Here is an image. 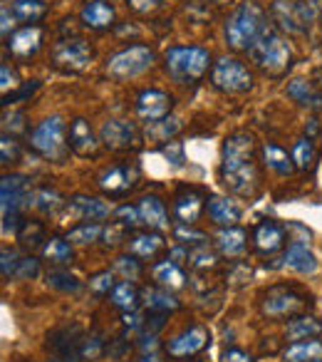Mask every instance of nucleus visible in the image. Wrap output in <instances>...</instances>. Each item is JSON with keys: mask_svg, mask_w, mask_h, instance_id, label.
<instances>
[{"mask_svg": "<svg viewBox=\"0 0 322 362\" xmlns=\"http://www.w3.org/2000/svg\"><path fill=\"white\" fill-rule=\"evenodd\" d=\"M218 179L231 194L251 199L258 189L256 139L248 132H233L221 144Z\"/></svg>", "mask_w": 322, "mask_h": 362, "instance_id": "1", "label": "nucleus"}, {"mask_svg": "<svg viewBox=\"0 0 322 362\" xmlns=\"http://www.w3.org/2000/svg\"><path fill=\"white\" fill-rule=\"evenodd\" d=\"M268 28V16L258 3L248 0L241 3L231 16L226 18V25H223V37H226L228 47L236 52H248L256 45L258 37L266 33Z\"/></svg>", "mask_w": 322, "mask_h": 362, "instance_id": "2", "label": "nucleus"}, {"mask_svg": "<svg viewBox=\"0 0 322 362\" xmlns=\"http://www.w3.org/2000/svg\"><path fill=\"white\" fill-rule=\"evenodd\" d=\"M248 57L256 62V67L268 77H285L292 67V47L287 37L278 28L268 25L266 33L256 40V45L248 50Z\"/></svg>", "mask_w": 322, "mask_h": 362, "instance_id": "3", "label": "nucleus"}, {"mask_svg": "<svg viewBox=\"0 0 322 362\" xmlns=\"http://www.w3.org/2000/svg\"><path fill=\"white\" fill-rule=\"evenodd\" d=\"M211 67V52L201 45H177L164 52V72L177 85H196Z\"/></svg>", "mask_w": 322, "mask_h": 362, "instance_id": "4", "label": "nucleus"}, {"mask_svg": "<svg viewBox=\"0 0 322 362\" xmlns=\"http://www.w3.org/2000/svg\"><path fill=\"white\" fill-rule=\"evenodd\" d=\"M32 206L30 179L23 174H6L0 181V211H3V233H18L23 226L20 214Z\"/></svg>", "mask_w": 322, "mask_h": 362, "instance_id": "5", "label": "nucleus"}, {"mask_svg": "<svg viewBox=\"0 0 322 362\" xmlns=\"http://www.w3.org/2000/svg\"><path fill=\"white\" fill-rule=\"evenodd\" d=\"M270 21L287 35H305L317 21V6L310 0H273Z\"/></svg>", "mask_w": 322, "mask_h": 362, "instance_id": "6", "label": "nucleus"}, {"mask_svg": "<svg viewBox=\"0 0 322 362\" xmlns=\"http://www.w3.org/2000/svg\"><path fill=\"white\" fill-rule=\"evenodd\" d=\"M65 119L57 115L42 119L35 129L30 132V146L47 161H65L67 151H70V144L65 141Z\"/></svg>", "mask_w": 322, "mask_h": 362, "instance_id": "7", "label": "nucleus"}, {"mask_svg": "<svg viewBox=\"0 0 322 362\" xmlns=\"http://www.w3.org/2000/svg\"><path fill=\"white\" fill-rule=\"evenodd\" d=\"M211 85L223 95H246L253 90V72L238 57L223 55L211 67Z\"/></svg>", "mask_w": 322, "mask_h": 362, "instance_id": "8", "label": "nucleus"}, {"mask_svg": "<svg viewBox=\"0 0 322 362\" xmlns=\"http://www.w3.org/2000/svg\"><path fill=\"white\" fill-rule=\"evenodd\" d=\"M156 55L149 45H129L124 50L114 52V55L107 60L105 72L117 82L131 80V77H139L154 65Z\"/></svg>", "mask_w": 322, "mask_h": 362, "instance_id": "9", "label": "nucleus"}, {"mask_svg": "<svg viewBox=\"0 0 322 362\" xmlns=\"http://www.w3.org/2000/svg\"><path fill=\"white\" fill-rule=\"evenodd\" d=\"M95 60V50L85 37H67L52 45V65L62 72H85Z\"/></svg>", "mask_w": 322, "mask_h": 362, "instance_id": "10", "label": "nucleus"}, {"mask_svg": "<svg viewBox=\"0 0 322 362\" xmlns=\"http://www.w3.org/2000/svg\"><path fill=\"white\" fill-rule=\"evenodd\" d=\"M141 181V169L134 161H121V164H114L109 169H105L97 179L102 194L109 199H121L129 197Z\"/></svg>", "mask_w": 322, "mask_h": 362, "instance_id": "11", "label": "nucleus"}, {"mask_svg": "<svg viewBox=\"0 0 322 362\" xmlns=\"http://www.w3.org/2000/svg\"><path fill=\"white\" fill-rule=\"evenodd\" d=\"M100 141L109 151H134L141 146V132L129 119H107L100 127Z\"/></svg>", "mask_w": 322, "mask_h": 362, "instance_id": "12", "label": "nucleus"}, {"mask_svg": "<svg viewBox=\"0 0 322 362\" xmlns=\"http://www.w3.org/2000/svg\"><path fill=\"white\" fill-rule=\"evenodd\" d=\"M208 345H211V332L203 325H191L167 342V355L174 360H186V357L203 352Z\"/></svg>", "mask_w": 322, "mask_h": 362, "instance_id": "13", "label": "nucleus"}, {"mask_svg": "<svg viewBox=\"0 0 322 362\" xmlns=\"http://www.w3.org/2000/svg\"><path fill=\"white\" fill-rule=\"evenodd\" d=\"M109 204L95 197H72L62 209V218L70 223H100L109 216Z\"/></svg>", "mask_w": 322, "mask_h": 362, "instance_id": "14", "label": "nucleus"}, {"mask_svg": "<svg viewBox=\"0 0 322 362\" xmlns=\"http://www.w3.org/2000/svg\"><path fill=\"white\" fill-rule=\"evenodd\" d=\"M307 305V298L292 288H273L263 298V313L268 317H292Z\"/></svg>", "mask_w": 322, "mask_h": 362, "instance_id": "15", "label": "nucleus"}, {"mask_svg": "<svg viewBox=\"0 0 322 362\" xmlns=\"http://www.w3.org/2000/svg\"><path fill=\"white\" fill-rule=\"evenodd\" d=\"M47 340H50L47 347H50L52 355H55L60 362H80L82 360V342H85V335H82L80 325L57 327Z\"/></svg>", "mask_w": 322, "mask_h": 362, "instance_id": "16", "label": "nucleus"}, {"mask_svg": "<svg viewBox=\"0 0 322 362\" xmlns=\"http://www.w3.org/2000/svg\"><path fill=\"white\" fill-rule=\"evenodd\" d=\"M172 110H174V97L164 90H141L136 95V115L146 124L172 117Z\"/></svg>", "mask_w": 322, "mask_h": 362, "instance_id": "17", "label": "nucleus"}, {"mask_svg": "<svg viewBox=\"0 0 322 362\" xmlns=\"http://www.w3.org/2000/svg\"><path fill=\"white\" fill-rule=\"evenodd\" d=\"M0 273L6 281H32L40 276V261L32 256H20L13 248L0 251Z\"/></svg>", "mask_w": 322, "mask_h": 362, "instance_id": "18", "label": "nucleus"}, {"mask_svg": "<svg viewBox=\"0 0 322 362\" xmlns=\"http://www.w3.org/2000/svg\"><path fill=\"white\" fill-rule=\"evenodd\" d=\"M203 202H206V194L196 187H181L174 199V216H177L179 226H193V223L201 218Z\"/></svg>", "mask_w": 322, "mask_h": 362, "instance_id": "19", "label": "nucleus"}, {"mask_svg": "<svg viewBox=\"0 0 322 362\" xmlns=\"http://www.w3.org/2000/svg\"><path fill=\"white\" fill-rule=\"evenodd\" d=\"M42 37H45V33H42L40 25H23L8 37L6 45L16 60H30L42 47Z\"/></svg>", "mask_w": 322, "mask_h": 362, "instance_id": "20", "label": "nucleus"}, {"mask_svg": "<svg viewBox=\"0 0 322 362\" xmlns=\"http://www.w3.org/2000/svg\"><path fill=\"white\" fill-rule=\"evenodd\" d=\"M280 266L282 268H290V271L300 273V276H312V273L320 268V261L317 256L312 253V248L307 246L305 241H290L280 258Z\"/></svg>", "mask_w": 322, "mask_h": 362, "instance_id": "21", "label": "nucleus"}, {"mask_svg": "<svg viewBox=\"0 0 322 362\" xmlns=\"http://www.w3.org/2000/svg\"><path fill=\"white\" fill-rule=\"evenodd\" d=\"M114 6L109 0H87L80 11V21L90 30H109L114 25Z\"/></svg>", "mask_w": 322, "mask_h": 362, "instance_id": "22", "label": "nucleus"}, {"mask_svg": "<svg viewBox=\"0 0 322 362\" xmlns=\"http://www.w3.org/2000/svg\"><path fill=\"white\" fill-rule=\"evenodd\" d=\"M253 246L261 253L270 256V253H278L282 246H285V228L275 221H263L256 226L253 231Z\"/></svg>", "mask_w": 322, "mask_h": 362, "instance_id": "23", "label": "nucleus"}, {"mask_svg": "<svg viewBox=\"0 0 322 362\" xmlns=\"http://www.w3.org/2000/svg\"><path fill=\"white\" fill-rule=\"evenodd\" d=\"M206 211H208V218H211L216 226L226 228V226H236L241 221L243 211L233 199L228 197H208L206 202Z\"/></svg>", "mask_w": 322, "mask_h": 362, "instance_id": "24", "label": "nucleus"}, {"mask_svg": "<svg viewBox=\"0 0 322 362\" xmlns=\"http://www.w3.org/2000/svg\"><path fill=\"white\" fill-rule=\"evenodd\" d=\"M97 146H100V141H97L90 122L82 119V117H77L70 127V149L80 156H95Z\"/></svg>", "mask_w": 322, "mask_h": 362, "instance_id": "25", "label": "nucleus"}, {"mask_svg": "<svg viewBox=\"0 0 322 362\" xmlns=\"http://www.w3.org/2000/svg\"><path fill=\"white\" fill-rule=\"evenodd\" d=\"M136 206H139V211H141V223H144L149 231H164V228H169L167 206H164V202H161L159 197L149 194V197L141 199Z\"/></svg>", "mask_w": 322, "mask_h": 362, "instance_id": "26", "label": "nucleus"}, {"mask_svg": "<svg viewBox=\"0 0 322 362\" xmlns=\"http://www.w3.org/2000/svg\"><path fill=\"white\" fill-rule=\"evenodd\" d=\"M151 278L156 281V286L167 288V291H181V288L186 286V273H184L181 266H179L177 261H172V258L156 263V266L151 268Z\"/></svg>", "mask_w": 322, "mask_h": 362, "instance_id": "27", "label": "nucleus"}, {"mask_svg": "<svg viewBox=\"0 0 322 362\" xmlns=\"http://www.w3.org/2000/svg\"><path fill=\"white\" fill-rule=\"evenodd\" d=\"M320 335H322V322L312 315H292L285 327V337L290 342L317 340Z\"/></svg>", "mask_w": 322, "mask_h": 362, "instance_id": "28", "label": "nucleus"}, {"mask_svg": "<svg viewBox=\"0 0 322 362\" xmlns=\"http://www.w3.org/2000/svg\"><path fill=\"white\" fill-rule=\"evenodd\" d=\"M246 231L243 228H238V226H226V228H221V231L216 233V248H218V253H223L226 258H236V256H241L243 251H246Z\"/></svg>", "mask_w": 322, "mask_h": 362, "instance_id": "29", "label": "nucleus"}, {"mask_svg": "<svg viewBox=\"0 0 322 362\" xmlns=\"http://www.w3.org/2000/svg\"><path fill=\"white\" fill-rule=\"evenodd\" d=\"M181 119L179 117H167V119L159 122H149L144 127V139L151 141V144H169L174 141V136L181 132Z\"/></svg>", "mask_w": 322, "mask_h": 362, "instance_id": "30", "label": "nucleus"}, {"mask_svg": "<svg viewBox=\"0 0 322 362\" xmlns=\"http://www.w3.org/2000/svg\"><path fill=\"white\" fill-rule=\"evenodd\" d=\"M287 97L295 100L300 107H307L312 112H322V92L315 90L307 80H292L287 82Z\"/></svg>", "mask_w": 322, "mask_h": 362, "instance_id": "31", "label": "nucleus"}, {"mask_svg": "<svg viewBox=\"0 0 322 362\" xmlns=\"http://www.w3.org/2000/svg\"><path fill=\"white\" fill-rule=\"evenodd\" d=\"M164 248V236L159 231H144V233H134L129 238V253L136 258H154L156 253Z\"/></svg>", "mask_w": 322, "mask_h": 362, "instance_id": "32", "label": "nucleus"}, {"mask_svg": "<svg viewBox=\"0 0 322 362\" xmlns=\"http://www.w3.org/2000/svg\"><path fill=\"white\" fill-rule=\"evenodd\" d=\"M322 360V342L320 340H300L290 342L282 350V362H315Z\"/></svg>", "mask_w": 322, "mask_h": 362, "instance_id": "33", "label": "nucleus"}, {"mask_svg": "<svg viewBox=\"0 0 322 362\" xmlns=\"http://www.w3.org/2000/svg\"><path fill=\"white\" fill-rule=\"evenodd\" d=\"M263 154V164L268 166V169L273 171V174L278 176H290L292 171H295V164H292V156L287 154L285 149H280V146L275 144H266L261 149Z\"/></svg>", "mask_w": 322, "mask_h": 362, "instance_id": "34", "label": "nucleus"}, {"mask_svg": "<svg viewBox=\"0 0 322 362\" xmlns=\"http://www.w3.org/2000/svg\"><path fill=\"white\" fill-rule=\"evenodd\" d=\"M139 300H141V293H139V288H136L131 281H121V283H117L114 291L109 293V303L117 308V310H121V313H131V310H136V305H139Z\"/></svg>", "mask_w": 322, "mask_h": 362, "instance_id": "35", "label": "nucleus"}, {"mask_svg": "<svg viewBox=\"0 0 322 362\" xmlns=\"http://www.w3.org/2000/svg\"><path fill=\"white\" fill-rule=\"evenodd\" d=\"M11 11H13V16L18 18V23L37 25V23L47 16V3L45 0H16L11 6Z\"/></svg>", "mask_w": 322, "mask_h": 362, "instance_id": "36", "label": "nucleus"}, {"mask_svg": "<svg viewBox=\"0 0 322 362\" xmlns=\"http://www.w3.org/2000/svg\"><path fill=\"white\" fill-rule=\"evenodd\" d=\"M141 298H144L146 308H149V310H156V313H172V310H179V305H181L167 288H161V286L144 288V291H141Z\"/></svg>", "mask_w": 322, "mask_h": 362, "instance_id": "37", "label": "nucleus"}, {"mask_svg": "<svg viewBox=\"0 0 322 362\" xmlns=\"http://www.w3.org/2000/svg\"><path fill=\"white\" fill-rule=\"evenodd\" d=\"M42 258L55 266H67L72 261V243L67 238H60V236H52L42 243Z\"/></svg>", "mask_w": 322, "mask_h": 362, "instance_id": "38", "label": "nucleus"}, {"mask_svg": "<svg viewBox=\"0 0 322 362\" xmlns=\"http://www.w3.org/2000/svg\"><path fill=\"white\" fill-rule=\"evenodd\" d=\"M65 199H62L60 192H55V189H37L35 194H32V209L40 214H45V216H52V214H60L62 209H65Z\"/></svg>", "mask_w": 322, "mask_h": 362, "instance_id": "39", "label": "nucleus"}, {"mask_svg": "<svg viewBox=\"0 0 322 362\" xmlns=\"http://www.w3.org/2000/svg\"><path fill=\"white\" fill-rule=\"evenodd\" d=\"M290 156H292V164H295V169L307 171L312 164H315V156H317L315 141H312L310 136H300V139L292 144Z\"/></svg>", "mask_w": 322, "mask_h": 362, "instance_id": "40", "label": "nucleus"}, {"mask_svg": "<svg viewBox=\"0 0 322 362\" xmlns=\"http://www.w3.org/2000/svg\"><path fill=\"white\" fill-rule=\"evenodd\" d=\"M102 233H105L102 223H77V226L67 233V241L75 243V246H87V243L100 241Z\"/></svg>", "mask_w": 322, "mask_h": 362, "instance_id": "41", "label": "nucleus"}, {"mask_svg": "<svg viewBox=\"0 0 322 362\" xmlns=\"http://www.w3.org/2000/svg\"><path fill=\"white\" fill-rule=\"evenodd\" d=\"M216 263H218V256H216V251L208 248V243L189 248V266L196 268V271H208V268H213Z\"/></svg>", "mask_w": 322, "mask_h": 362, "instance_id": "42", "label": "nucleus"}, {"mask_svg": "<svg viewBox=\"0 0 322 362\" xmlns=\"http://www.w3.org/2000/svg\"><path fill=\"white\" fill-rule=\"evenodd\" d=\"M47 286L55 288L60 293H80L82 291V283L77 276L67 271H50L47 273Z\"/></svg>", "mask_w": 322, "mask_h": 362, "instance_id": "43", "label": "nucleus"}, {"mask_svg": "<svg viewBox=\"0 0 322 362\" xmlns=\"http://www.w3.org/2000/svg\"><path fill=\"white\" fill-rule=\"evenodd\" d=\"M18 241L23 243V248H35L40 241H47L45 231H42L40 221H23V226L18 228Z\"/></svg>", "mask_w": 322, "mask_h": 362, "instance_id": "44", "label": "nucleus"}, {"mask_svg": "<svg viewBox=\"0 0 322 362\" xmlns=\"http://www.w3.org/2000/svg\"><path fill=\"white\" fill-rule=\"evenodd\" d=\"M112 214H114V221L121 223V226H124L126 231H134V228L141 223L139 206H131V204H121V206H117Z\"/></svg>", "mask_w": 322, "mask_h": 362, "instance_id": "45", "label": "nucleus"}, {"mask_svg": "<svg viewBox=\"0 0 322 362\" xmlns=\"http://www.w3.org/2000/svg\"><path fill=\"white\" fill-rule=\"evenodd\" d=\"M114 271L121 276V281H131V283H134L136 278L141 276L139 258L131 256V253H129V256H119V258L114 261Z\"/></svg>", "mask_w": 322, "mask_h": 362, "instance_id": "46", "label": "nucleus"}, {"mask_svg": "<svg viewBox=\"0 0 322 362\" xmlns=\"http://www.w3.org/2000/svg\"><path fill=\"white\" fill-rule=\"evenodd\" d=\"M114 286H117L114 273H109V271L95 273V276L90 278V291L95 293V296H109V293L114 291Z\"/></svg>", "mask_w": 322, "mask_h": 362, "instance_id": "47", "label": "nucleus"}, {"mask_svg": "<svg viewBox=\"0 0 322 362\" xmlns=\"http://www.w3.org/2000/svg\"><path fill=\"white\" fill-rule=\"evenodd\" d=\"M174 236H177V241L181 243V246H203V243H208V236L201 231H193L191 226H177V231H174Z\"/></svg>", "mask_w": 322, "mask_h": 362, "instance_id": "48", "label": "nucleus"}, {"mask_svg": "<svg viewBox=\"0 0 322 362\" xmlns=\"http://www.w3.org/2000/svg\"><path fill=\"white\" fill-rule=\"evenodd\" d=\"M0 156H3V164H16L20 159V141L11 134H3L0 141Z\"/></svg>", "mask_w": 322, "mask_h": 362, "instance_id": "49", "label": "nucleus"}, {"mask_svg": "<svg viewBox=\"0 0 322 362\" xmlns=\"http://www.w3.org/2000/svg\"><path fill=\"white\" fill-rule=\"evenodd\" d=\"M11 132V136H16L18 132H25V115L23 112H11V115H3V134H8Z\"/></svg>", "mask_w": 322, "mask_h": 362, "instance_id": "50", "label": "nucleus"}, {"mask_svg": "<svg viewBox=\"0 0 322 362\" xmlns=\"http://www.w3.org/2000/svg\"><path fill=\"white\" fill-rule=\"evenodd\" d=\"M102 236H105V243L109 248H114V246H119L121 241H126V228L121 226V223H109V226L105 228V233H102Z\"/></svg>", "mask_w": 322, "mask_h": 362, "instance_id": "51", "label": "nucleus"}, {"mask_svg": "<svg viewBox=\"0 0 322 362\" xmlns=\"http://www.w3.org/2000/svg\"><path fill=\"white\" fill-rule=\"evenodd\" d=\"M0 80H3L0 82V92H3V97H8V92L18 87V75L8 62H3V67H0Z\"/></svg>", "mask_w": 322, "mask_h": 362, "instance_id": "52", "label": "nucleus"}, {"mask_svg": "<svg viewBox=\"0 0 322 362\" xmlns=\"http://www.w3.org/2000/svg\"><path fill=\"white\" fill-rule=\"evenodd\" d=\"M40 87V82L37 80H30L28 85H23L18 92H11L8 97H3V107H8V105H13V102H18V100H25V97H32V92Z\"/></svg>", "mask_w": 322, "mask_h": 362, "instance_id": "53", "label": "nucleus"}, {"mask_svg": "<svg viewBox=\"0 0 322 362\" xmlns=\"http://www.w3.org/2000/svg\"><path fill=\"white\" fill-rule=\"evenodd\" d=\"M161 151H164V156H167L174 166L184 164V144L181 141H169V144H164V149Z\"/></svg>", "mask_w": 322, "mask_h": 362, "instance_id": "54", "label": "nucleus"}, {"mask_svg": "<svg viewBox=\"0 0 322 362\" xmlns=\"http://www.w3.org/2000/svg\"><path fill=\"white\" fill-rule=\"evenodd\" d=\"M144 322H146V315H139L136 310L121 315V325H124V330H129V332L144 330Z\"/></svg>", "mask_w": 322, "mask_h": 362, "instance_id": "55", "label": "nucleus"}, {"mask_svg": "<svg viewBox=\"0 0 322 362\" xmlns=\"http://www.w3.org/2000/svg\"><path fill=\"white\" fill-rule=\"evenodd\" d=\"M0 18H3V25H0V33H3V37H11L13 33H16V25H18V18L13 16V11L8 6H3V11H0Z\"/></svg>", "mask_w": 322, "mask_h": 362, "instance_id": "56", "label": "nucleus"}, {"mask_svg": "<svg viewBox=\"0 0 322 362\" xmlns=\"http://www.w3.org/2000/svg\"><path fill=\"white\" fill-rule=\"evenodd\" d=\"M126 6L134 13H139V16H146V13L156 11L161 6V0H126Z\"/></svg>", "mask_w": 322, "mask_h": 362, "instance_id": "57", "label": "nucleus"}, {"mask_svg": "<svg viewBox=\"0 0 322 362\" xmlns=\"http://www.w3.org/2000/svg\"><path fill=\"white\" fill-rule=\"evenodd\" d=\"M221 362H253V355L246 350H238V347H231L221 355Z\"/></svg>", "mask_w": 322, "mask_h": 362, "instance_id": "58", "label": "nucleus"}, {"mask_svg": "<svg viewBox=\"0 0 322 362\" xmlns=\"http://www.w3.org/2000/svg\"><path fill=\"white\" fill-rule=\"evenodd\" d=\"M139 362H161V360L154 355V352H151V355H141V360H139Z\"/></svg>", "mask_w": 322, "mask_h": 362, "instance_id": "59", "label": "nucleus"}, {"mask_svg": "<svg viewBox=\"0 0 322 362\" xmlns=\"http://www.w3.org/2000/svg\"><path fill=\"white\" fill-rule=\"evenodd\" d=\"M211 3H231V0H211Z\"/></svg>", "mask_w": 322, "mask_h": 362, "instance_id": "60", "label": "nucleus"}, {"mask_svg": "<svg viewBox=\"0 0 322 362\" xmlns=\"http://www.w3.org/2000/svg\"><path fill=\"white\" fill-rule=\"evenodd\" d=\"M315 362H322V360H315Z\"/></svg>", "mask_w": 322, "mask_h": 362, "instance_id": "61", "label": "nucleus"}]
</instances>
